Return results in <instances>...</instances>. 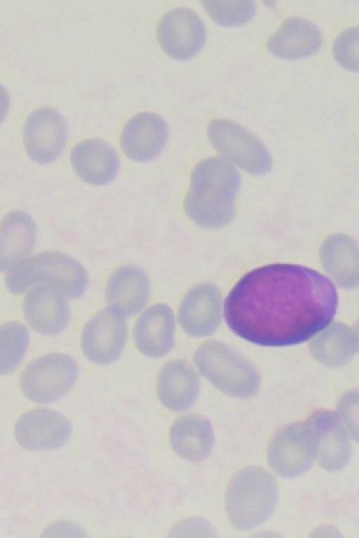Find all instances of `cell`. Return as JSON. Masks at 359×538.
I'll return each mask as SVG.
<instances>
[{
    "label": "cell",
    "mask_w": 359,
    "mask_h": 538,
    "mask_svg": "<svg viewBox=\"0 0 359 538\" xmlns=\"http://www.w3.org/2000/svg\"><path fill=\"white\" fill-rule=\"evenodd\" d=\"M337 293L309 268L273 263L244 275L224 302V317L237 336L260 346L304 343L332 322Z\"/></svg>",
    "instance_id": "6da1fadb"
},
{
    "label": "cell",
    "mask_w": 359,
    "mask_h": 538,
    "mask_svg": "<svg viewBox=\"0 0 359 538\" xmlns=\"http://www.w3.org/2000/svg\"><path fill=\"white\" fill-rule=\"evenodd\" d=\"M239 186V174L231 164L219 157L205 158L192 172L185 212L194 223L205 228L226 225L233 216Z\"/></svg>",
    "instance_id": "7a4b0ae2"
},
{
    "label": "cell",
    "mask_w": 359,
    "mask_h": 538,
    "mask_svg": "<svg viewBox=\"0 0 359 538\" xmlns=\"http://www.w3.org/2000/svg\"><path fill=\"white\" fill-rule=\"evenodd\" d=\"M278 494L276 481L267 470L257 466L241 469L233 476L226 490V511L230 523L239 530L260 525L273 511Z\"/></svg>",
    "instance_id": "3957f363"
},
{
    "label": "cell",
    "mask_w": 359,
    "mask_h": 538,
    "mask_svg": "<svg viewBox=\"0 0 359 538\" xmlns=\"http://www.w3.org/2000/svg\"><path fill=\"white\" fill-rule=\"evenodd\" d=\"M39 282L54 287L65 296L77 298L86 290L88 275L72 257L57 251H43L26 258L5 277L6 287L15 294Z\"/></svg>",
    "instance_id": "277c9868"
},
{
    "label": "cell",
    "mask_w": 359,
    "mask_h": 538,
    "mask_svg": "<svg viewBox=\"0 0 359 538\" xmlns=\"http://www.w3.org/2000/svg\"><path fill=\"white\" fill-rule=\"evenodd\" d=\"M78 375L76 361L63 353H50L32 361L20 378L24 394L38 404L54 401L67 393Z\"/></svg>",
    "instance_id": "5b68a950"
},
{
    "label": "cell",
    "mask_w": 359,
    "mask_h": 538,
    "mask_svg": "<svg viewBox=\"0 0 359 538\" xmlns=\"http://www.w3.org/2000/svg\"><path fill=\"white\" fill-rule=\"evenodd\" d=\"M208 135L219 153L245 172L261 174L270 170L272 159L264 145L236 122L213 120L208 126Z\"/></svg>",
    "instance_id": "8992f818"
},
{
    "label": "cell",
    "mask_w": 359,
    "mask_h": 538,
    "mask_svg": "<svg viewBox=\"0 0 359 538\" xmlns=\"http://www.w3.org/2000/svg\"><path fill=\"white\" fill-rule=\"evenodd\" d=\"M316 457V439L309 424L294 423L278 430L267 449V461L278 475L292 478L306 472Z\"/></svg>",
    "instance_id": "52a82bcc"
},
{
    "label": "cell",
    "mask_w": 359,
    "mask_h": 538,
    "mask_svg": "<svg viewBox=\"0 0 359 538\" xmlns=\"http://www.w3.org/2000/svg\"><path fill=\"white\" fill-rule=\"evenodd\" d=\"M128 328L125 318L108 308L95 315L85 325L81 346L86 358L97 364L116 360L125 346Z\"/></svg>",
    "instance_id": "ba28073f"
},
{
    "label": "cell",
    "mask_w": 359,
    "mask_h": 538,
    "mask_svg": "<svg viewBox=\"0 0 359 538\" xmlns=\"http://www.w3.org/2000/svg\"><path fill=\"white\" fill-rule=\"evenodd\" d=\"M158 41L170 57L184 60L196 55L205 41V27L194 11L177 8L169 11L157 27Z\"/></svg>",
    "instance_id": "9c48e42d"
},
{
    "label": "cell",
    "mask_w": 359,
    "mask_h": 538,
    "mask_svg": "<svg viewBox=\"0 0 359 538\" xmlns=\"http://www.w3.org/2000/svg\"><path fill=\"white\" fill-rule=\"evenodd\" d=\"M63 118L50 108L32 113L23 129V140L29 157L39 164L55 160L62 153L66 141Z\"/></svg>",
    "instance_id": "30bf717a"
},
{
    "label": "cell",
    "mask_w": 359,
    "mask_h": 538,
    "mask_svg": "<svg viewBox=\"0 0 359 538\" xmlns=\"http://www.w3.org/2000/svg\"><path fill=\"white\" fill-rule=\"evenodd\" d=\"M72 432L69 422L59 413L36 408L18 420L14 434L18 443L29 450H48L62 446Z\"/></svg>",
    "instance_id": "8fae6325"
},
{
    "label": "cell",
    "mask_w": 359,
    "mask_h": 538,
    "mask_svg": "<svg viewBox=\"0 0 359 538\" xmlns=\"http://www.w3.org/2000/svg\"><path fill=\"white\" fill-rule=\"evenodd\" d=\"M23 312L29 325L43 335H55L66 326L69 304L65 296L54 287L41 284L33 287L23 302Z\"/></svg>",
    "instance_id": "7c38bea8"
},
{
    "label": "cell",
    "mask_w": 359,
    "mask_h": 538,
    "mask_svg": "<svg viewBox=\"0 0 359 538\" xmlns=\"http://www.w3.org/2000/svg\"><path fill=\"white\" fill-rule=\"evenodd\" d=\"M316 439L318 464L327 471H338L349 461L352 449L348 434L335 413L319 411L307 422Z\"/></svg>",
    "instance_id": "4fadbf2b"
},
{
    "label": "cell",
    "mask_w": 359,
    "mask_h": 538,
    "mask_svg": "<svg viewBox=\"0 0 359 538\" xmlns=\"http://www.w3.org/2000/svg\"><path fill=\"white\" fill-rule=\"evenodd\" d=\"M168 136L164 120L154 113H141L130 118L121 137L123 153L137 161L157 157L163 149Z\"/></svg>",
    "instance_id": "5bb4252c"
},
{
    "label": "cell",
    "mask_w": 359,
    "mask_h": 538,
    "mask_svg": "<svg viewBox=\"0 0 359 538\" xmlns=\"http://www.w3.org/2000/svg\"><path fill=\"white\" fill-rule=\"evenodd\" d=\"M175 317L171 308L157 304L147 309L138 318L134 329L135 345L144 355L156 358L172 347Z\"/></svg>",
    "instance_id": "9a60e30c"
},
{
    "label": "cell",
    "mask_w": 359,
    "mask_h": 538,
    "mask_svg": "<svg viewBox=\"0 0 359 538\" xmlns=\"http://www.w3.org/2000/svg\"><path fill=\"white\" fill-rule=\"evenodd\" d=\"M71 163L82 180L96 186L111 181L119 167L117 153L98 139L84 140L76 144L71 153Z\"/></svg>",
    "instance_id": "2e32d148"
},
{
    "label": "cell",
    "mask_w": 359,
    "mask_h": 538,
    "mask_svg": "<svg viewBox=\"0 0 359 538\" xmlns=\"http://www.w3.org/2000/svg\"><path fill=\"white\" fill-rule=\"evenodd\" d=\"M36 228L32 217L21 211L8 214L0 223V272H9L32 253Z\"/></svg>",
    "instance_id": "e0dca14e"
},
{
    "label": "cell",
    "mask_w": 359,
    "mask_h": 538,
    "mask_svg": "<svg viewBox=\"0 0 359 538\" xmlns=\"http://www.w3.org/2000/svg\"><path fill=\"white\" fill-rule=\"evenodd\" d=\"M323 36L316 25L301 18H290L268 39L266 47L275 56L283 59H299L316 53Z\"/></svg>",
    "instance_id": "ac0fdd59"
},
{
    "label": "cell",
    "mask_w": 359,
    "mask_h": 538,
    "mask_svg": "<svg viewBox=\"0 0 359 538\" xmlns=\"http://www.w3.org/2000/svg\"><path fill=\"white\" fill-rule=\"evenodd\" d=\"M199 388L198 375L191 365L183 359H175L162 368L157 381L159 400L166 408L181 411L194 403Z\"/></svg>",
    "instance_id": "d6986e66"
},
{
    "label": "cell",
    "mask_w": 359,
    "mask_h": 538,
    "mask_svg": "<svg viewBox=\"0 0 359 538\" xmlns=\"http://www.w3.org/2000/svg\"><path fill=\"white\" fill-rule=\"evenodd\" d=\"M149 289L148 277L141 269L125 266L111 275L106 287V300L110 308L123 315H135L146 305Z\"/></svg>",
    "instance_id": "ffe728a7"
},
{
    "label": "cell",
    "mask_w": 359,
    "mask_h": 538,
    "mask_svg": "<svg viewBox=\"0 0 359 538\" xmlns=\"http://www.w3.org/2000/svg\"><path fill=\"white\" fill-rule=\"evenodd\" d=\"M217 292L201 284L191 288L182 299L178 320L183 331L191 336L210 334L217 322Z\"/></svg>",
    "instance_id": "44dd1931"
},
{
    "label": "cell",
    "mask_w": 359,
    "mask_h": 538,
    "mask_svg": "<svg viewBox=\"0 0 359 538\" xmlns=\"http://www.w3.org/2000/svg\"><path fill=\"white\" fill-rule=\"evenodd\" d=\"M170 442L180 457L189 461H200L210 453L213 434L205 418L190 414L178 418L170 429Z\"/></svg>",
    "instance_id": "7402d4cb"
},
{
    "label": "cell",
    "mask_w": 359,
    "mask_h": 538,
    "mask_svg": "<svg viewBox=\"0 0 359 538\" xmlns=\"http://www.w3.org/2000/svg\"><path fill=\"white\" fill-rule=\"evenodd\" d=\"M29 343L27 328L18 322L0 325V375L13 372L20 364Z\"/></svg>",
    "instance_id": "603a6c76"
},
{
    "label": "cell",
    "mask_w": 359,
    "mask_h": 538,
    "mask_svg": "<svg viewBox=\"0 0 359 538\" xmlns=\"http://www.w3.org/2000/svg\"><path fill=\"white\" fill-rule=\"evenodd\" d=\"M201 3L215 22L226 26L244 24L256 12V5L252 1H203Z\"/></svg>",
    "instance_id": "cb8c5ba5"
},
{
    "label": "cell",
    "mask_w": 359,
    "mask_h": 538,
    "mask_svg": "<svg viewBox=\"0 0 359 538\" xmlns=\"http://www.w3.org/2000/svg\"><path fill=\"white\" fill-rule=\"evenodd\" d=\"M333 55L336 61L344 68L358 69V28L352 27L342 32L334 41Z\"/></svg>",
    "instance_id": "d4e9b609"
},
{
    "label": "cell",
    "mask_w": 359,
    "mask_h": 538,
    "mask_svg": "<svg viewBox=\"0 0 359 538\" xmlns=\"http://www.w3.org/2000/svg\"><path fill=\"white\" fill-rule=\"evenodd\" d=\"M10 106L9 95L7 90L0 85V123L5 118Z\"/></svg>",
    "instance_id": "484cf974"
}]
</instances>
